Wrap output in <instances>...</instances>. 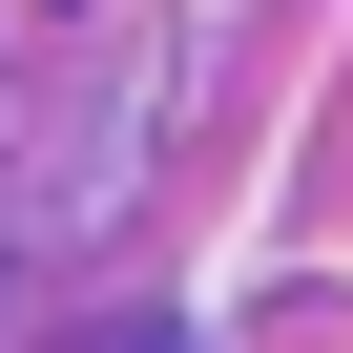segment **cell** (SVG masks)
Wrapping results in <instances>:
<instances>
[]
</instances>
